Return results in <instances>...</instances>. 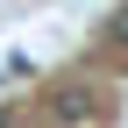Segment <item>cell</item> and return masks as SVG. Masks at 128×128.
<instances>
[{"label":"cell","instance_id":"obj_2","mask_svg":"<svg viewBox=\"0 0 128 128\" xmlns=\"http://www.w3.org/2000/svg\"><path fill=\"white\" fill-rule=\"evenodd\" d=\"M107 36H114L121 50H128V7H114V22H107Z\"/></svg>","mask_w":128,"mask_h":128},{"label":"cell","instance_id":"obj_3","mask_svg":"<svg viewBox=\"0 0 128 128\" xmlns=\"http://www.w3.org/2000/svg\"><path fill=\"white\" fill-rule=\"evenodd\" d=\"M0 128H7V114H0Z\"/></svg>","mask_w":128,"mask_h":128},{"label":"cell","instance_id":"obj_1","mask_svg":"<svg viewBox=\"0 0 128 128\" xmlns=\"http://www.w3.org/2000/svg\"><path fill=\"white\" fill-rule=\"evenodd\" d=\"M50 107H57L64 121H86V114H92V92H86V86H57V100H50Z\"/></svg>","mask_w":128,"mask_h":128}]
</instances>
